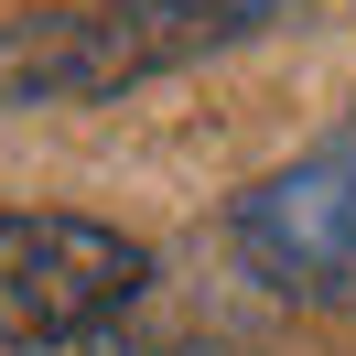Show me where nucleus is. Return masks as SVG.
<instances>
[{"mask_svg": "<svg viewBox=\"0 0 356 356\" xmlns=\"http://www.w3.org/2000/svg\"><path fill=\"white\" fill-rule=\"evenodd\" d=\"M140 238L65 205H22L0 216V346H97L140 291Z\"/></svg>", "mask_w": 356, "mask_h": 356, "instance_id": "f257e3e1", "label": "nucleus"}, {"mask_svg": "<svg viewBox=\"0 0 356 356\" xmlns=\"http://www.w3.org/2000/svg\"><path fill=\"white\" fill-rule=\"evenodd\" d=\"M162 22L184 33V44H238V33H270V22H291V11H313V0H152Z\"/></svg>", "mask_w": 356, "mask_h": 356, "instance_id": "20e7f679", "label": "nucleus"}, {"mask_svg": "<svg viewBox=\"0 0 356 356\" xmlns=\"http://www.w3.org/2000/svg\"><path fill=\"white\" fill-rule=\"evenodd\" d=\"M227 227H238V259L259 270L281 302L356 313V108L334 119L313 152H291L281 173H259Z\"/></svg>", "mask_w": 356, "mask_h": 356, "instance_id": "f03ea898", "label": "nucleus"}, {"mask_svg": "<svg viewBox=\"0 0 356 356\" xmlns=\"http://www.w3.org/2000/svg\"><path fill=\"white\" fill-rule=\"evenodd\" d=\"M184 33L152 0H87V11H22L0 22V108H76L152 65H184Z\"/></svg>", "mask_w": 356, "mask_h": 356, "instance_id": "7ed1b4c3", "label": "nucleus"}, {"mask_svg": "<svg viewBox=\"0 0 356 356\" xmlns=\"http://www.w3.org/2000/svg\"><path fill=\"white\" fill-rule=\"evenodd\" d=\"M87 356H184V346H130V334H97Z\"/></svg>", "mask_w": 356, "mask_h": 356, "instance_id": "39448f33", "label": "nucleus"}]
</instances>
